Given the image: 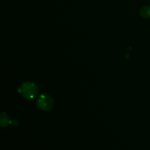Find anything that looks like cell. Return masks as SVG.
Segmentation results:
<instances>
[{
	"label": "cell",
	"instance_id": "2",
	"mask_svg": "<svg viewBox=\"0 0 150 150\" xmlns=\"http://www.w3.org/2000/svg\"><path fill=\"white\" fill-rule=\"evenodd\" d=\"M37 105L40 109L48 111L51 110V108L54 106V100L50 95L47 94H42L38 98L37 101Z\"/></svg>",
	"mask_w": 150,
	"mask_h": 150
},
{
	"label": "cell",
	"instance_id": "4",
	"mask_svg": "<svg viewBox=\"0 0 150 150\" xmlns=\"http://www.w3.org/2000/svg\"><path fill=\"white\" fill-rule=\"evenodd\" d=\"M10 123V118L7 114L1 113V127H5Z\"/></svg>",
	"mask_w": 150,
	"mask_h": 150
},
{
	"label": "cell",
	"instance_id": "3",
	"mask_svg": "<svg viewBox=\"0 0 150 150\" xmlns=\"http://www.w3.org/2000/svg\"><path fill=\"white\" fill-rule=\"evenodd\" d=\"M140 15L142 17L144 18H150V6L145 5L142 7L140 10Z\"/></svg>",
	"mask_w": 150,
	"mask_h": 150
},
{
	"label": "cell",
	"instance_id": "1",
	"mask_svg": "<svg viewBox=\"0 0 150 150\" xmlns=\"http://www.w3.org/2000/svg\"><path fill=\"white\" fill-rule=\"evenodd\" d=\"M38 90L39 89L36 83L27 81L21 85L18 89V93L26 99L32 100L36 98Z\"/></svg>",
	"mask_w": 150,
	"mask_h": 150
}]
</instances>
